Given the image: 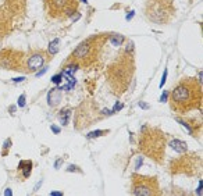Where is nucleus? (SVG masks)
<instances>
[{"mask_svg": "<svg viewBox=\"0 0 203 196\" xmlns=\"http://www.w3.org/2000/svg\"><path fill=\"white\" fill-rule=\"evenodd\" d=\"M52 131H53V132H56V133H59V132H60V128H59V127H56V125H52Z\"/></svg>", "mask_w": 203, "mask_h": 196, "instance_id": "5701e85b", "label": "nucleus"}, {"mask_svg": "<svg viewBox=\"0 0 203 196\" xmlns=\"http://www.w3.org/2000/svg\"><path fill=\"white\" fill-rule=\"evenodd\" d=\"M104 39L106 38L103 35L99 36H92L89 39L83 40L74 49V52L71 53L68 63L77 64L78 67H89L99 58L102 47H103Z\"/></svg>", "mask_w": 203, "mask_h": 196, "instance_id": "f03ea898", "label": "nucleus"}, {"mask_svg": "<svg viewBox=\"0 0 203 196\" xmlns=\"http://www.w3.org/2000/svg\"><path fill=\"white\" fill-rule=\"evenodd\" d=\"M46 61V53L42 50H36L29 54H25V71L26 72H35L40 70Z\"/></svg>", "mask_w": 203, "mask_h": 196, "instance_id": "1a4fd4ad", "label": "nucleus"}, {"mask_svg": "<svg viewBox=\"0 0 203 196\" xmlns=\"http://www.w3.org/2000/svg\"><path fill=\"white\" fill-rule=\"evenodd\" d=\"M60 102H61V89L54 88L52 91H49V93H47V103H49V106L56 107V106L60 105Z\"/></svg>", "mask_w": 203, "mask_h": 196, "instance_id": "9b49d317", "label": "nucleus"}, {"mask_svg": "<svg viewBox=\"0 0 203 196\" xmlns=\"http://www.w3.org/2000/svg\"><path fill=\"white\" fill-rule=\"evenodd\" d=\"M52 195H53V196H54V195H56V196H61L63 194H61V192H52Z\"/></svg>", "mask_w": 203, "mask_h": 196, "instance_id": "cd10ccee", "label": "nucleus"}, {"mask_svg": "<svg viewBox=\"0 0 203 196\" xmlns=\"http://www.w3.org/2000/svg\"><path fill=\"white\" fill-rule=\"evenodd\" d=\"M0 68L13 71H25V53L14 49H4L0 52Z\"/></svg>", "mask_w": 203, "mask_h": 196, "instance_id": "6e6552de", "label": "nucleus"}, {"mask_svg": "<svg viewBox=\"0 0 203 196\" xmlns=\"http://www.w3.org/2000/svg\"><path fill=\"white\" fill-rule=\"evenodd\" d=\"M20 168H24V177H29V174H31V168H32V161H21L20 163Z\"/></svg>", "mask_w": 203, "mask_h": 196, "instance_id": "4468645a", "label": "nucleus"}, {"mask_svg": "<svg viewBox=\"0 0 203 196\" xmlns=\"http://www.w3.org/2000/svg\"><path fill=\"white\" fill-rule=\"evenodd\" d=\"M110 40H111L113 44H116V46H120V44H122V42H124V36H122V35L116 34V35H113V36L110 38Z\"/></svg>", "mask_w": 203, "mask_h": 196, "instance_id": "dca6fc26", "label": "nucleus"}, {"mask_svg": "<svg viewBox=\"0 0 203 196\" xmlns=\"http://www.w3.org/2000/svg\"><path fill=\"white\" fill-rule=\"evenodd\" d=\"M11 29V16L4 7H0V39L4 38Z\"/></svg>", "mask_w": 203, "mask_h": 196, "instance_id": "9d476101", "label": "nucleus"}, {"mask_svg": "<svg viewBox=\"0 0 203 196\" xmlns=\"http://www.w3.org/2000/svg\"><path fill=\"white\" fill-rule=\"evenodd\" d=\"M61 74H59V75H54V77H53V78H52V81L53 82H54V84L56 85H59V84H60V82H61Z\"/></svg>", "mask_w": 203, "mask_h": 196, "instance_id": "a211bd4d", "label": "nucleus"}, {"mask_svg": "<svg viewBox=\"0 0 203 196\" xmlns=\"http://www.w3.org/2000/svg\"><path fill=\"white\" fill-rule=\"evenodd\" d=\"M18 106L20 107H24V106H25V95H21L18 97Z\"/></svg>", "mask_w": 203, "mask_h": 196, "instance_id": "f3484780", "label": "nucleus"}, {"mask_svg": "<svg viewBox=\"0 0 203 196\" xmlns=\"http://www.w3.org/2000/svg\"><path fill=\"white\" fill-rule=\"evenodd\" d=\"M20 81H24V78H16L14 79V82H20Z\"/></svg>", "mask_w": 203, "mask_h": 196, "instance_id": "c85d7f7f", "label": "nucleus"}, {"mask_svg": "<svg viewBox=\"0 0 203 196\" xmlns=\"http://www.w3.org/2000/svg\"><path fill=\"white\" fill-rule=\"evenodd\" d=\"M70 115H71V110L70 109H63L59 113V118H60V123L63 125H67L68 121H70Z\"/></svg>", "mask_w": 203, "mask_h": 196, "instance_id": "ddd939ff", "label": "nucleus"}, {"mask_svg": "<svg viewBox=\"0 0 203 196\" xmlns=\"http://www.w3.org/2000/svg\"><path fill=\"white\" fill-rule=\"evenodd\" d=\"M11 194H13V192H11V191H10V189H7V191H6V192H4V195H6V196H10Z\"/></svg>", "mask_w": 203, "mask_h": 196, "instance_id": "bb28decb", "label": "nucleus"}, {"mask_svg": "<svg viewBox=\"0 0 203 196\" xmlns=\"http://www.w3.org/2000/svg\"><path fill=\"white\" fill-rule=\"evenodd\" d=\"M139 106H141L142 109H148V107H149V106H148V105H145V103H139Z\"/></svg>", "mask_w": 203, "mask_h": 196, "instance_id": "a878e982", "label": "nucleus"}, {"mask_svg": "<svg viewBox=\"0 0 203 196\" xmlns=\"http://www.w3.org/2000/svg\"><path fill=\"white\" fill-rule=\"evenodd\" d=\"M82 2H85V3H86V2H88V0H82Z\"/></svg>", "mask_w": 203, "mask_h": 196, "instance_id": "c756f323", "label": "nucleus"}, {"mask_svg": "<svg viewBox=\"0 0 203 196\" xmlns=\"http://www.w3.org/2000/svg\"><path fill=\"white\" fill-rule=\"evenodd\" d=\"M10 143H11V141H10V139H7V141L4 142V149H7V147L10 146Z\"/></svg>", "mask_w": 203, "mask_h": 196, "instance_id": "b1692460", "label": "nucleus"}, {"mask_svg": "<svg viewBox=\"0 0 203 196\" xmlns=\"http://www.w3.org/2000/svg\"><path fill=\"white\" fill-rule=\"evenodd\" d=\"M174 14L171 0H149L146 6V16L154 24H166Z\"/></svg>", "mask_w": 203, "mask_h": 196, "instance_id": "423d86ee", "label": "nucleus"}, {"mask_svg": "<svg viewBox=\"0 0 203 196\" xmlns=\"http://www.w3.org/2000/svg\"><path fill=\"white\" fill-rule=\"evenodd\" d=\"M49 17L59 21L71 18L78 13V0H43Z\"/></svg>", "mask_w": 203, "mask_h": 196, "instance_id": "39448f33", "label": "nucleus"}, {"mask_svg": "<svg viewBox=\"0 0 203 196\" xmlns=\"http://www.w3.org/2000/svg\"><path fill=\"white\" fill-rule=\"evenodd\" d=\"M170 147L174 149L175 152H178V153H185L188 150L186 143L182 141H178V139H172V141L170 142Z\"/></svg>", "mask_w": 203, "mask_h": 196, "instance_id": "f8f14e48", "label": "nucleus"}, {"mask_svg": "<svg viewBox=\"0 0 203 196\" xmlns=\"http://www.w3.org/2000/svg\"><path fill=\"white\" fill-rule=\"evenodd\" d=\"M122 107H124V106H122V105H121V103H117V105H116V106H114V109H113V111H117V110H118V109H122Z\"/></svg>", "mask_w": 203, "mask_h": 196, "instance_id": "4be33fe9", "label": "nucleus"}, {"mask_svg": "<svg viewBox=\"0 0 203 196\" xmlns=\"http://www.w3.org/2000/svg\"><path fill=\"white\" fill-rule=\"evenodd\" d=\"M164 146H166V141H164V135L160 131L150 128L142 132L139 147H141V152L145 153L148 157L156 160V161H162Z\"/></svg>", "mask_w": 203, "mask_h": 196, "instance_id": "20e7f679", "label": "nucleus"}, {"mask_svg": "<svg viewBox=\"0 0 203 196\" xmlns=\"http://www.w3.org/2000/svg\"><path fill=\"white\" fill-rule=\"evenodd\" d=\"M171 109L178 113H186L202 105V85L192 78H185L171 92Z\"/></svg>", "mask_w": 203, "mask_h": 196, "instance_id": "f257e3e1", "label": "nucleus"}, {"mask_svg": "<svg viewBox=\"0 0 203 196\" xmlns=\"http://www.w3.org/2000/svg\"><path fill=\"white\" fill-rule=\"evenodd\" d=\"M102 133H103L102 131H95V132H91V133H89L88 138H95V136H100Z\"/></svg>", "mask_w": 203, "mask_h": 196, "instance_id": "6ab92c4d", "label": "nucleus"}, {"mask_svg": "<svg viewBox=\"0 0 203 196\" xmlns=\"http://www.w3.org/2000/svg\"><path fill=\"white\" fill-rule=\"evenodd\" d=\"M134 71H135V63H134L132 54L125 52L120 54V58L116 61L110 68V84L114 88L116 93H122L128 88Z\"/></svg>", "mask_w": 203, "mask_h": 196, "instance_id": "7ed1b4c3", "label": "nucleus"}, {"mask_svg": "<svg viewBox=\"0 0 203 196\" xmlns=\"http://www.w3.org/2000/svg\"><path fill=\"white\" fill-rule=\"evenodd\" d=\"M166 78H167V70H164V74H163L162 82H160V86H163V85H164V82H166Z\"/></svg>", "mask_w": 203, "mask_h": 196, "instance_id": "aec40b11", "label": "nucleus"}, {"mask_svg": "<svg viewBox=\"0 0 203 196\" xmlns=\"http://www.w3.org/2000/svg\"><path fill=\"white\" fill-rule=\"evenodd\" d=\"M167 99H168V93H167V92H164V93H163V96H162V100H160V102L166 103V102H167Z\"/></svg>", "mask_w": 203, "mask_h": 196, "instance_id": "412c9836", "label": "nucleus"}, {"mask_svg": "<svg viewBox=\"0 0 203 196\" xmlns=\"http://www.w3.org/2000/svg\"><path fill=\"white\" fill-rule=\"evenodd\" d=\"M132 194L136 196H153L159 195V184L154 177L135 174L132 177Z\"/></svg>", "mask_w": 203, "mask_h": 196, "instance_id": "0eeeda50", "label": "nucleus"}, {"mask_svg": "<svg viewBox=\"0 0 203 196\" xmlns=\"http://www.w3.org/2000/svg\"><path fill=\"white\" fill-rule=\"evenodd\" d=\"M59 43H60L59 39L52 40L49 44V49H47V53H49V54H56V53L59 52Z\"/></svg>", "mask_w": 203, "mask_h": 196, "instance_id": "2eb2a0df", "label": "nucleus"}, {"mask_svg": "<svg viewBox=\"0 0 203 196\" xmlns=\"http://www.w3.org/2000/svg\"><path fill=\"white\" fill-rule=\"evenodd\" d=\"M46 70H47V68H45V70H42V71H40V72H38V77H40V75H43V74H45V72H46Z\"/></svg>", "mask_w": 203, "mask_h": 196, "instance_id": "393cba45", "label": "nucleus"}]
</instances>
